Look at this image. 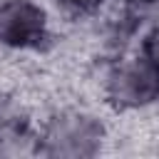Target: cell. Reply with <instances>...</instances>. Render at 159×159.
<instances>
[{
    "instance_id": "cell-1",
    "label": "cell",
    "mask_w": 159,
    "mask_h": 159,
    "mask_svg": "<svg viewBox=\"0 0 159 159\" xmlns=\"http://www.w3.org/2000/svg\"><path fill=\"white\" fill-rule=\"evenodd\" d=\"M47 37L45 12L27 0L0 5V40L12 47H40Z\"/></svg>"
},
{
    "instance_id": "cell-2",
    "label": "cell",
    "mask_w": 159,
    "mask_h": 159,
    "mask_svg": "<svg viewBox=\"0 0 159 159\" xmlns=\"http://www.w3.org/2000/svg\"><path fill=\"white\" fill-rule=\"evenodd\" d=\"M159 94V77L147 62L119 65L109 75V97L119 107H137Z\"/></svg>"
},
{
    "instance_id": "cell-3",
    "label": "cell",
    "mask_w": 159,
    "mask_h": 159,
    "mask_svg": "<svg viewBox=\"0 0 159 159\" xmlns=\"http://www.w3.org/2000/svg\"><path fill=\"white\" fill-rule=\"evenodd\" d=\"M99 132L102 129L89 117H80V114L57 117L47 132V142L55 144L50 152L52 154H84L89 152L84 149V142L99 139Z\"/></svg>"
},
{
    "instance_id": "cell-4",
    "label": "cell",
    "mask_w": 159,
    "mask_h": 159,
    "mask_svg": "<svg viewBox=\"0 0 159 159\" xmlns=\"http://www.w3.org/2000/svg\"><path fill=\"white\" fill-rule=\"evenodd\" d=\"M20 132H22V122L17 112L7 102H0V139H15Z\"/></svg>"
},
{
    "instance_id": "cell-5",
    "label": "cell",
    "mask_w": 159,
    "mask_h": 159,
    "mask_svg": "<svg viewBox=\"0 0 159 159\" xmlns=\"http://www.w3.org/2000/svg\"><path fill=\"white\" fill-rule=\"evenodd\" d=\"M144 62L157 72L159 77V30H154L152 35H147L144 40Z\"/></svg>"
},
{
    "instance_id": "cell-6",
    "label": "cell",
    "mask_w": 159,
    "mask_h": 159,
    "mask_svg": "<svg viewBox=\"0 0 159 159\" xmlns=\"http://www.w3.org/2000/svg\"><path fill=\"white\" fill-rule=\"evenodd\" d=\"M57 2L62 7H67L70 12H80L82 15V12H92L102 0H57Z\"/></svg>"
},
{
    "instance_id": "cell-7",
    "label": "cell",
    "mask_w": 159,
    "mask_h": 159,
    "mask_svg": "<svg viewBox=\"0 0 159 159\" xmlns=\"http://www.w3.org/2000/svg\"><path fill=\"white\" fill-rule=\"evenodd\" d=\"M134 2H154V0H134Z\"/></svg>"
}]
</instances>
